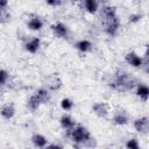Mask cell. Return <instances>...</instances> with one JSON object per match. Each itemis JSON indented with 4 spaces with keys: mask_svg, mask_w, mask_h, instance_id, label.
<instances>
[{
    "mask_svg": "<svg viewBox=\"0 0 149 149\" xmlns=\"http://www.w3.org/2000/svg\"><path fill=\"white\" fill-rule=\"evenodd\" d=\"M136 84H137L136 78L134 76H132L129 72L118 71L114 74L113 80L109 85L114 90H118L121 92H127V91H130L132 88H134L136 86Z\"/></svg>",
    "mask_w": 149,
    "mask_h": 149,
    "instance_id": "6da1fadb",
    "label": "cell"
},
{
    "mask_svg": "<svg viewBox=\"0 0 149 149\" xmlns=\"http://www.w3.org/2000/svg\"><path fill=\"white\" fill-rule=\"evenodd\" d=\"M69 137H70L74 143H77V144H83V146H84V143H85L87 140H90V139L92 137V135H91L90 130H88L86 127H84V126H81V125H76L74 128H72L71 130H69Z\"/></svg>",
    "mask_w": 149,
    "mask_h": 149,
    "instance_id": "7a4b0ae2",
    "label": "cell"
},
{
    "mask_svg": "<svg viewBox=\"0 0 149 149\" xmlns=\"http://www.w3.org/2000/svg\"><path fill=\"white\" fill-rule=\"evenodd\" d=\"M102 20V26L104 30L108 36H115L120 29V20L118 15L112 16V17H101Z\"/></svg>",
    "mask_w": 149,
    "mask_h": 149,
    "instance_id": "3957f363",
    "label": "cell"
},
{
    "mask_svg": "<svg viewBox=\"0 0 149 149\" xmlns=\"http://www.w3.org/2000/svg\"><path fill=\"white\" fill-rule=\"evenodd\" d=\"M113 122L116 126H125L129 122V114L126 109L121 107H116L113 113Z\"/></svg>",
    "mask_w": 149,
    "mask_h": 149,
    "instance_id": "277c9868",
    "label": "cell"
},
{
    "mask_svg": "<svg viewBox=\"0 0 149 149\" xmlns=\"http://www.w3.org/2000/svg\"><path fill=\"white\" fill-rule=\"evenodd\" d=\"M52 34L58 38H66L69 36V28L63 22H56L50 27Z\"/></svg>",
    "mask_w": 149,
    "mask_h": 149,
    "instance_id": "5b68a950",
    "label": "cell"
},
{
    "mask_svg": "<svg viewBox=\"0 0 149 149\" xmlns=\"http://www.w3.org/2000/svg\"><path fill=\"white\" fill-rule=\"evenodd\" d=\"M125 61L127 64L132 65L133 68H142L143 65V58L137 55L135 51H129L125 55Z\"/></svg>",
    "mask_w": 149,
    "mask_h": 149,
    "instance_id": "8992f818",
    "label": "cell"
},
{
    "mask_svg": "<svg viewBox=\"0 0 149 149\" xmlns=\"http://www.w3.org/2000/svg\"><path fill=\"white\" fill-rule=\"evenodd\" d=\"M92 112L99 118H106L109 113V107L104 101H97L92 105Z\"/></svg>",
    "mask_w": 149,
    "mask_h": 149,
    "instance_id": "52a82bcc",
    "label": "cell"
},
{
    "mask_svg": "<svg viewBox=\"0 0 149 149\" xmlns=\"http://www.w3.org/2000/svg\"><path fill=\"white\" fill-rule=\"evenodd\" d=\"M133 126L135 128L136 132L141 133V134H147L149 130V119L148 116H141L134 120Z\"/></svg>",
    "mask_w": 149,
    "mask_h": 149,
    "instance_id": "ba28073f",
    "label": "cell"
},
{
    "mask_svg": "<svg viewBox=\"0 0 149 149\" xmlns=\"http://www.w3.org/2000/svg\"><path fill=\"white\" fill-rule=\"evenodd\" d=\"M40 47H41V40L36 36H29L24 42V49L30 54L37 52Z\"/></svg>",
    "mask_w": 149,
    "mask_h": 149,
    "instance_id": "9c48e42d",
    "label": "cell"
},
{
    "mask_svg": "<svg viewBox=\"0 0 149 149\" xmlns=\"http://www.w3.org/2000/svg\"><path fill=\"white\" fill-rule=\"evenodd\" d=\"M27 27L30 29V30H34V31H37V30H41L43 28V21L40 16L37 15H31L28 21H27Z\"/></svg>",
    "mask_w": 149,
    "mask_h": 149,
    "instance_id": "30bf717a",
    "label": "cell"
},
{
    "mask_svg": "<svg viewBox=\"0 0 149 149\" xmlns=\"http://www.w3.org/2000/svg\"><path fill=\"white\" fill-rule=\"evenodd\" d=\"M59 123H61L62 128L68 130V132L76 127V120L69 114H63L59 119Z\"/></svg>",
    "mask_w": 149,
    "mask_h": 149,
    "instance_id": "8fae6325",
    "label": "cell"
},
{
    "mask_svg": "<svg viewBox=\"0 0 149 149\" xmlns=\"http://www.w3.org/2000/svg\"><path fill=\"white\" fill-rule=\"evenodd\" d=\"M74 48H76L78 51H80V52H83V54H86V52L92 51L93 44H92V42L88 41V40H79V41H77V42L74 43Z\"/></svg>",
    "mask_w": 149,
    "mask_h": 149,
    "instance_id": "7c38bea8",
    "label": "cell"
},
{
    "mask_svg": "<svg viewBox=\"0 0 149 149\" xmlns=\"http://www.w3.org/2000/svg\"><path fill=\"white\" fill-rule=\"evenodd\" d=\"M0 115L6 119V120H9L12 119L14 115H15V107H14V104L9 102V104H6L1 107L0 109Z\"/></svg>",
    "mask_w": 149,
    "mask_h": 149,
    "instance_id": "4fadbf2b",
    "label": "cell"
},
{
    "mask_svg": "<svg viewBox=\"0 0 149 149\" xmlns=\"http://www.w3.org/2000/svg\"><path fill=\"white\" fill-rule=\"evenodd\" d=\"M136 95L140 97V99L142 101H148V98H149V88L146 84L143 83H137L136 84Z\"/></svg>",
    "mask_w": 149,
    "mask_h": 149,
    "instance_id": "5bb4252c",
    "label": "cell"
},
{
    "mask_svg": "<svg viewBox=\"0 0 149 149\" xmlns=\"http://www.w3.org/2000/svg\"><path fill=\"white\" fill-rule=\"evenodd\" d=\"M31 142L36 147V148H40V149H44L47 146H48V140L44 135L42 134H34L31 136Z\"/></svg>",
    "mask_w": 149,
    "mask_h": 149,
    "instance_id": "9a60e30c",
    "label": "cell"
},
{
    "mask_svg": "<svg viewBox=\"0 0 149 149\" xmlns=\"http://www.w3.org/2000/svg\"><path fill=\"white\" fill-rule=\"evenodd\" d=\"M61 86H62V80L59 79V77L57 74H52L48 78V84L45 88L49 91H55V90H58Z\"/></svg>",
    "mask_w": 149,
    "mask_h": 149,
    "instance_id": "2e32d148",
    "label": "cell"
},
{
    "mask_svg": "<svg viewBox=\"0 0 149 149\" xmlns=\"http://www.w3.org/2000/svg\"><path fill=\"white\" fill-rule=\"evenodd\" d=\"M41 105H42V101L40 100V98L37 97L36 93H34L33 95H30V98H29L28 101H27V108H28L29 111H31V112L37 111Z\"/></svg>",
    "mask_w": 149,
    "mask_h": 149,
    "instance_id": "e0dca14e",
    "label": "cell"
},
{
    "mask_svg": "<svg viewBox=\"0 0 149 149\" xmlns=\"http://www.w3.org/2000/svg\"><path fill=\"white\" fill-rule=\"evenodd\" d=\"M84 8L90 14H95L99 9V2L95 0H85L84 1Z\"/></svg>",
    "mask_w": 149,
    "mask_h": 149,
    "instance_id": "ac0fdd59",
    "label": "cell"
},
{
    "mask_svg": "<svg viewBox=\"0 0 149 149\" xmlns=\"http://www.w3.org/2000/svg\"><path fill=\"white\" fill-rule=\"evenodd\" d=\"M35 93L37 94V97L40 98V100L42 101V104H45V102H48V101L50 100V97H51L50 91L47 90L45 87H41V88H38Z\"/></svg>",
    "mask_w": 149,
    "mask_h": 149,
    "instance_id": "d6986e66",
    "label": "cell"
},
{
    "mask_svg": "<svg viewBox=\"0 0 149 149\" xmlns=\"http://www.w3.org/2000/svg\"><path fill=\"white\" fill-rule=\"evenodd\" d=\"M73 105L74 104H73V101L70 98H63L61 100V107L64 111H71L73 108Z\"/></svg>",
    "mask_w": 149,
    "mask_h": 149,
    "instance_id": "ffe728a7",
    "label": "cell"
},
{
    "mask_svg": "<svg viewBox=\"0 0 149 149\" xmlns=\"http://www.w3.org/2000/svg\"><path fill=\"white\" fill-rule=\"evenodd\" d=\"M126 149H141V146H140L137 139H135V137L129 139L126 142Z\"/></svg>",
    "mask_w": 149,
    "mask_h": 149,
    "instance_id": "44dd1931",
    "label": "cell"
},
{
    "mask_svg": "<svg viewBox=\"0 0 149 149\" xmlns=\"http://www.w3.org/2000/svg\"><path fill=\"white\" fill-rule=\"evenodd\" d=\"M142 17H143V14H141V13H133V14L129 15L128 21H129L130 23H136V22H139Z\"/></svg>",
    "mask_w": 149,
    "mask_h": 149,
    "instance_id": "7402d4cb",
    "label": "cell"
},
{
    "mask_svg": "<svg viewBox=\"0 0 149 149\" xmlns=\"http://www.w3.org/2000/svg\"><path fill=\"white\" fill-rule=\"evenodd\" d=\"M8 79V72L3 69H0V85H3Z\"/></svg>",
    "mask_w": 149,
    "mask_h": 149,
    "instance_id": "603a6c76",
    "label": "cell"
},
{
    "mask_svg": "<svg viewBox=\"0 0 149 149\" xmlns=\"http://www.w3.org/2000/svg\"><path fill=\"white\" fill-rule=\"evenodd\" d=\"M47 5L52 6V7H57V6L63 5V2H62L61 0H48V1H47Z\"/></svg>",
    "mask_w": 149,
    "mask_h": 149,
    "instance_id": "cb8c5ba5",
    "label": "cell"
},
{
    "mask_svg": "<svg viewBox=\"0 0 149 149\" xmlns=\"http://www.w3.org/2000/svg\"><path fill=\"white\" fill-rule=\"evenodd\" d=\"M44 149H64V148L62 146H59V144H55L54 143V144H48Z\"/></svg>",
    "mask_w": 149,
    "mask_h": 149,
    "instance_id": "d4e9b609",
    "label": "cell"
},
{
    "mask_svg": "<svg viewBox=\"0 0 149 149\" xmlns=\"http://www.w3.org/2000/svg\"><path fill=\"white\" fill-rule=\"evenodd\" d=\"M7 6H8V2H7V1H5V0H0V9L6 10Z\"/></svg>",
    "mask_w": 149,
    "mask_h": 149,
    "instance_id": "484cf974",
    "label": "cell"
},
{
    "mask_svg": "<svg viewBox=\"0 0 149 149\" xmlns=\"http://www.w3.org/2000/svg\"><path fill=\"white\" fill-rule=\"evenodd\" d=\"M3 12H5V10H2V9H0V20H1L2 17H3Z\"/></svg>",
    "mask_w": 149,
    "mask_h": 149,
    "instance_id": "4316f807",
    "label": "cell"
},
{
    "mask_svg": "<svg viewBox=\"0 0 149 149\" xmlns=\"http://www.w3.org/2000/svg\"><path fill=\"white\" fill-rule=\"evenodd\" d=\"M24 149H29V148H24Z\"/></svg>",
    "mask_w": 149,
    "mask_h": 149,
    "instance_id": "83f0119b",
    "label": "cell"
}]
</instances>
